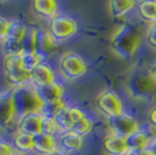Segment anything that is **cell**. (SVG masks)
I'll use <instances>...</instances> for the list:
<instances>
[{
	"instance_id": "6da1fadb",
	"label": "cell",
	"mask_w": 156,
	"mask_h": 155,
	"mask_svg": "<svg viewBox=\"0 0 156 155\" xmlns=\"http://www.w3.org/2000/svg\"><path fill=\"white\" fill-rule=\"evenodd\" d=\"M140 45V35L128 26L119 27L111 40L112 49L118 56L129 58Z\"/></svg>"
},
{
	"instance_id": "7a4b0ae2",
	"label": "cell",
	"mask_w": 156,
	"mask_h": 155,
	"mask_svg": "<svg viewBox=\"0 0 156 155\" xmlns=\"http://www.w3.org/2000/svg\"><path fill=\"white\" fill-rule=\"evenodd\" d=\"M12 99H13L15 112L19 113L20 117L29 113V112H42L44 105L36 95V91L30 90L28 88H21L18 86L12 92Z\"/></svg>"
},
{
	"instance_id": "3957f363",
	"label": "cell",
	"mask_w": 156,
	"mask_h": 155,
	"mask_svg": "<svg viewBox=\"0 0 156 155\" xmlns=\"http://www.w3.org/2000/svg\"><path fill=\"white\" fill-rule=\"evenodd\" d=\"M59 70L68 79H77L84 76L87 71V65L82 56L76 52H65L59 59Z\"/></svg>"
},
{
	"instance_id": "277c9868",
	"label": "cell",
	"mask_w": 156,
	"mask_h": 155,
	"mask_svg": "<svg viewBox=\"0 0 156 155\" xmlns=\"http://www.w3.org/2000/svg\"><path fill=\"white\" fill-rule=\"evenodd\" d=\"M78 31L77 22L68 15H56L50 20L49 29L52 39L55 41H64L72 38Z\"/></svg>"
},
{
	"instance_id": "5b68a950",
	"label": "cell",
	"mask_w": 156,
	"mask_h": 155,
	"mask_svg": "<svg viewBox=\"0 0 156 155\" xmlns=\"http://www.w3.org/2000/svg\"><path fill=\"white\" fill-rule=\"evenodd\" d=\"M97 106L107 118H113L124 113L121 99L112 90H105L98 96Z\"/></svg>"
},
{
	"instance_id": "8992f818",
	"label": "cell",
	"mask_w": 156,
	"mask_h": 155,
	"mask_svg": "<svg viewBox=\"0 0 156 155\" xmlns=\"http://www.w3.org/2000/svg\"><path fill=\"white\" fill-rule=\"evenodd\" d=\"M108 126L113 134L127 138L134 132L139 131L136 119L127 113H121L117 117L108 118Z\"/></svg>"
},
{
	"instance_id": "52a82bcc",
	"label": "cell",
	"mask_w": 156,
	"mask_h": 155,
	"mask_svg": "<svg viewBox=\"0 0 156 155\" xmlns=\"http://www.w3.org/2000/svg\"><path fill=\"white\" fill-rule=\"evenodd\" d=\"M35 91L44 106H51V105L61 103L64 93L63 86L56 82H52L50 84L43 85V86H37L35 88Z\"/></svg>"
},
{
	"instance_id": "ba28073f",
	"label": "cell",
	"mask_w": 156,
	"mask_h": 155,
	"mask_svg": "<svg viewBox=\"0 0 156 155\" xmlns=\"http://www.w3.org/2000/svg\"><path fill=\"white\" fill-rule=\"evenodd\" d=\"M42 118H43L42 112H29L21 116L18 123L19 132H23L33 136L41 133Z\"/></svg>"
},
{
	"instance_id": "9c48e42d",
	"label": "cell",
	"mask_w": 156,
	"mask_h": 155,
	"mask_svg": "<svg viewBox=\"0 0 156 155\" xmlns=\"http://www.w3.org/2000/svg\"><path fill=\"white\" fill-rule=\"evenodd\" d=\"M34 38H35V52L41 56H46L55 50L56 45L50 33L41 28H34Z\"/></svg>"
},
{
	"instance_id": "30bf717a",
	"label": "cell",
	"mask_w": 156,
	"mask_h": 155,
	"mask_svg": "<svg viewBox=\"0 0 156 155\" xmlns=\"http://www.w3.org/2000/svg\"><path fill=\"white\" fill-rule=\"evenodd\" d=\"M30 82L35 85V88L50 84L55 82L54 70L48 64L42 62L30 72Z\"/></svg>"
},
{
	"instance_id": "8fae6325",
	"label": "cell",
	"mask_w": 156,
	"mask_h": 155,
	"mask_svg": "<svg viewBox=\"0 0 156 155\" xmlns=\"http://www.w3.org/2000/svg\"><path fill=\"white\" fill-rule=\"evenodd\" d=\"M104 149L108 155H127L128 147L126 143V138L112 133L105 138Z\"/></svg>"
},
{
	"instance_id": "7c38bea8",
	"label": "cell",
	"mask_w": 156,
	"mask_h": 155,
	"mask_svg": "<svg viewBox=\"0 0 156 155\" xmlns=\"http://www.w3.org/2000/svg\"><path fill=\"white\" fill-rule=\"evenodd\" d=\"M56 147V140L54 136L46 135L42 133L34 135V150L39 154L51 155L55 152H57Z\"/></svg>"
},
{
	"instance_id": "4fadbf2b",
	"label": "cell",
	"mask_w": 156,
	"mask_h": 155,
	"mask_svg": "<svg viewBox=\"0 0 156 155\" xmlns=\"http://www.w3.org/2000/svg\"><path fill=\"white\" fill-rule=\"evenodd\" d=\"M34 12L44 19H54L57 15V2L54 0H34L32 2Z\"/></svg>"
},
{
	"instance_id": "5bb4252c",
	"label": "cell",
	"mask_w": 156,
	"mask_h": 155,
	"mask_svg": "<svg viewBox=\"0 0 156 155\" xmlns=\"http://www.w3.org/2000/svg\"><path fill=\"white\" fill-rule=\"evenodd\" d=\"M15 113L16 112H15L13 99H12V93L0 97V127L6 126L11 123Z\"/></svg>"
},
{
	"instance_id": "9a60e30c",
	"label": "cell",
	"mask_w": 156,
	"mask_h": 155,
	"mask_svg": "<svg viewBox=\"0 0 156 155\" xmlns=\"http://www.w3.org/2000/svg\"><path fill=\"white\" fill-rule=\"evenodd\" d=\"M59 145L68 152H76L83 146V136L78 135L71 131H66L59 136Z\"/></svg>"
},
{
	"instance_id": "2e32d148",
	"label": "cell",
	"mask_w": 156,
	"mask_h": 155,
	"mask_svg": "<svg viewBox=\"0 0 156 155\" xmlns=\"http://www.w3.org/2000/svg\"><path fill=\"white\" fill-rule=\"evenodd\" d=\"M149 141V135L143 131H136L133 134H130L129 136L126 138V143H127V147H128V152L148 148Z\"/></svg>"
},
{
	"instance_id": "e0dca14e",
	"label": "cell",
	"mask_w": 156,
	"mask_h": 155,
	"mask_svg": "<svg viewBox=\"0 0 156 155\" xmlns=\"http://www.w3.org/2000/svg\"><path fill=\"white\" fill-rule=\"evenodd\" d=\"M137 15L140 19L147 22L154 23L156 20V1L153 0H143L136 4Z\"/></svg>"
},
{
	"instance_id": "ac0fdd59",
	"label": "cell",
	"mask_w": 156,
	"mask_h": 155,
	"mask_svg": "<svg viewBox=\"0 0 156 155\" xmlns=\"http://www.w3.org/2000/svg\"><path fill=\"white\" fill-rule=\"evenodd\" d=\"M135 5L133 0H112L108 2V9L113 18H121L133 9Z\"/></svg>"
},
{
	"instance_id": "d6986e66",
	"label": "cell",
	"mask_w": 156,
	"mask_h": 155,
	"mask_svg": "<svg viewBox=\"0 0 156 155\" xmlns=\"http://www.w3.org/2000/svg\"><path fill=\"white\" fill-rule=\"evenodd\" d=\"M27 34V28L23 23L21 22H9V26L7 29L6 34V41H11V42H21L23 38Z\"/></svg>"
},
{
	"instance_id": "ffe728a7",
	"label": "cell",
	"mask_w": 156,
	"mask_h": 155,
	"mask_svg": "<svg viewBox=\"0 0 156 155\" xmlns=\"http://www.w3.org/2000/svg\"><path fill=\"white\" fill-rule=\"evenodd\" d=\"M13 146L19 152H29L34 149V136L23 132H18L13 139Z\"/></svg>"
},
{
	"instance_id": "44dd1931",
	"label": "cell",
	"mask_w": 156,
	"mask_h": 155,
	"mask_svg": "<svg viewBox=\"0 0 156 155\" xmlns=\"http://www.w3.org/2000/svg\"><path fill=\"white\" fill-rule=\"evenodd\" d=\"M52 118H54V120H55L58 129H62L63 132L70 131L72 123L71 119H70V116H69V107H66L65 105H63L61 109H58L54 113Z\"/></svg>"
},
{
	"instance_id": "7402d4cb",
	"label": "cell",
	"mask_w": 156,
	"mask_h": 155,
	"mask_svg": "<svg viewBox=\"0 0 156 155\" xmlns=\"http://www.w3.org/2000/svg\"><path fill=\"white\" fill-rule=\"evenodd\" d=\"M5 78H6V82L8 84L20 86V85L25 84L28 81H30V74L21 68V69L5 72Z\"/></svg>"
},
{
	"instance_id": "603a6c76",
	"label": "cell",
	"mask_w": 156,
	"mask_h": 155,
	"mask_svg": "<svg viewBox=\"0 0 156 155\" xmlns=\"http://www.w3.org/2000/svg\"><path fill=\"white\" fill-rule=\"evenodd\" d=\"M42 58L37 52H22L21 54V64H22V69L27 72H32L40 63H42Z\"/></svg>"
},
{
	"instance_id": "cb8c5ba5",
	"label": "cell",
	"mask_w": 156,
	"mask_h": 155,
	"mask_svg": "<svg viewBox=\"0 0 156 155\" xmlns=\"http://www.w3.org/2000/svg\"><path fill=\"white\" fill-rule=\"evenodd\" d=\"M92 126H93V124H92L91 119L89 117H84L83 119L78 120L77 123L72 124L70 131L73 132V133H76V134H78V135L85 136L92 131Z\"/></svg>"
},
{
	"instance_id": "d4e9b609",
	"label": "cell",
	"mask_w": 156,
	"mask_h": 155,
	"mask_svg": "<svg viewBox=\"0 0 156 155\" xmlns=\"http://www.w3.org/2000/svg\"><path fill=\"white\" fill-rule=\"evenodd\" d=\"M57 129H58V127L55 123L54 118L51 116H48V114H46V116L43 114L42 121H41V133L46 134V135L54 136Z\"/></svg>"
},
{
	"instance_id": "484cf974",
	"label": "cell",
	"mask_w": 156,
	"mask_h": 155,
	"mask_svg": "<svg viewBox=\"0 0 156 155\" xmlns=\"http://www.w3.org/2000/svg\"><path fill=\"white\" fill-rule=\"evenodd\" d=\"M4 68H5V72L16 70V69H21L22 68V64H21V54H19V55H5Z\"/></svg>"
},
{
	"instance_id": "4316f807",
	"label": "cell",
	"mask_w": 156,
	"mask_h": 155,
	"mask_svg": "<svg viewBox=\"0 0 156 155\" xmlns=\"http://www.w3.org/2000/svg\"><path fill=\"white\" fill-rule=\"evenodd\" d=\"M22 50L23 52H35V38H34V32H27L26 36L21 41Z\"/></svg>"
},
{
	"instance_id": "83f0119b",
	"label": "cell",
	"mask_w": 156,
	"mask_h": 155,
	"mask_svg": "<svg viewBox=\"0 0 156 155\" xmlns=\"http://www.w3.org/2000/svg\"><path fill=\"white\" fill-rule=\"evenodd\" d=\"M22 45L21 42H11L5 40V54L6 55H19L22 54Z\"/></svg>"
},
{
	"instance_id": "f1b7e54d",
	"label": "cell",
	"mask_w": 156,
	"mask_h": 155,
	"mask_svg": "<svg viewBox=\"0 0 156 155\" xmlns=\"http://www.w3.org/2000/svg\"><path fill=\"white\" fill-rule=\"evenodd\" d=\"M69 116H70V119H71V123H77L78 120L83 119L85 116L84 111L80 110L79 107H69Z\"/></svg>"
},
{
	"instance_id": "f546056e",
	"label": "cell",
	"mask_w": 156,
	"mask_h": 155,
	"mask_svg": "<svg viewBox=\"0 0 156 155\" xmlns=\"http://www.w3.org/2000/svg\"><path fill=\"white\" fill-rule=\"evenodd\" d=\"M146 40H147V43L150 47L156 48V27L154 25L149 28V31L147 33V36H146Z\"/></svg>"
},
{
	"instance_id": "4dcf8cb0",
	"label": "cell",
	"mask_w": 156,
	"mask_h": 155,
	"mask_svg": "<svg viewBox=\"0 0 156 155\" xmlns=\"http://www.w3.org/2000/svg\"><path fill=\"white\" fill-rule=\"evenodd\" d=\"M0 155H14L13 147L4 140H0Z\"/></svg>"
},
{
	"instance_id": "1f68e13d",
	"label": "cell",
	"mask_w": 156,
	"mask_h": 155,
	"mask_svg": "<svg viewBox=\"0 0 156 155\" xmlns=\"http://www.w3.org/2000/svg\"><path fill=\"white\" fill-rule=\"evenodd\" d=\"M8 26H9V22H8L6 19H4V18L0 16V40L6 39Z\"/></svg>"
},
{
	"instance_id": "d6a6232c",
	"label": "cell",
	"mask_w": 156,
	"mask_h": 155,
	"mask_svg": "<svg viewBox=\"0 0 156 155\" xmlns=\"http://www.w3.org/2000/svg\"><path fill=\"white\" fill-rule=\"evenodd\" d=\"M127 155H154L153 150L150 149V147L146 149H141V150H134V152H128Z\"/></svg>"
},
{
	"instance_id": "836d02e7",
	"label": "cell",
	"mask_w": 156,
	"mask_h": 155,
	"mask_svg": "<svg viewBox=\"0 0 156 155\" xmlns=\"http://www.w3.org/2000/svg\"><path fill=\"white\" fill-rule=\"evenodd\" d=\"M148 119H149V123L156 127V107L154 109H151L149 112V114H148Z\"/></svg>"
},
{
	"instance_id": "e575fe53",
	"label": "cell",
	"mask_w": 156,
	"mask_h": 155,
	"mask_svg": "<svg viewBox=\"0 0 156 155\" xmlns=\"http://www.w3.org/2000/svg\"><path fill=\"white\" fill-rule=\"evenodd\" d=\"M150 76L154 78V81L156 82V63L153 65V68H151V70H150Z\"/></svg>"
},
{
	"instance_id": "d590c367",
	"label": "cell",
	"mask_w": 156,
	"mask_h": 155,
	"mask_svg": "<svg viewBox=\"0 0 156 155\" xmlns=\"http://www.w3.org/2000/svg\"><path fill=\"white\" fill-rule=\"evenodd\" d=\"M150 149L153 150V153H154V155H156V139L154 140V142H153V145L150 146Z\"/></svg>"
},
{
	"instance_id": "8d00e7d4",
	"label": "cell",
	"mask_w": 156,
	"mask_h": 155,
	"mask_svg": "<svg viewBox=\"0 0 156 155\" xmlns=\"http://www.w3.org/2000/svg\"><path fill=\"white\" fill-rule=\"evenodd\" d=\"M51 155H68V154H65V153H63V152H58V150H57V152H55V153Z\"/></svg>"
},
{
	"instance_id": "74e56055",
	"label": "cell",
	"mask_w": 156,
	"mask_h": 155,
	"mask_svg": "<svg viewBox=\"0 0 156 155\" xmlns=\"http://www.w3.org/2000/svg\"><path fill=\"white\" fill-rule=\"evenodd\" d=\"M14 155H23V154H20V153H16V154H14Z\"/></svg>"
},
{
	"instance_id": "f35d334b",
	"label": "cell",
	"mask_w": 156,
	"mask_h": 155,
	"mask_svg": "<svg viewBox=\"0 0 156 155\" xmlns=\"http://www.w3.org/2000/svg\"><path fill=\"white\" fill-rule=\"evenodd\" d=\"M153 25H154V26L156 27V20H155V22H154V23H153Z\"/></svg>"
}]
</instances>
